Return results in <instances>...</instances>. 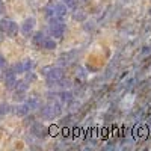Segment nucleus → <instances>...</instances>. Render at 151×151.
Masks as SVG:
<instances>
[{
  "mask_svg": "<svg viewBox=\"0 0 151 151\" xmlns=\"http://www.w3.org/2000/svg\"><path fill=\"white\" fill-rule=\"evenodd\" d=\"M60 98H62V101H64V103H67V101H71V100H73V94L71 92H62L60 94Z\"/></svg>",
  "mask_w": 151,
  "mask_h": 151,
  "instance_id": "nucleus-18",
  "label": "nucleus"
},
{
  "mask_svg": "<svg viewBox=\"0 0 151 151\" xmlns=\"http://www.w3.org/2000/svg\"><path fill=\"white\" fill-rule=\"evenodd\" d=\"M62 3H64L67 8H70V9H76V8H77L79 0H64Z\"/></svg>",
  "mask_w": 151,
  "mask_h": 151,
  "instance_id": "nucleus-16",
  "label": "nucleus"
},
{
  "mask_svg": "<svg viewBox=\"0 0 151 151\" xmlns=\"http://www.w3.org/2000/svg\"><path fill=\"white\" fill-rule=\"evenodd\" d=\"M0 41H2V32H0Z\"/></svg>",
  "mask_w": 151,
  "mask_h": 151,
  "instance_id": "nucleus-23",
  "label": "nucleus"
},
{
  "mask_svg": "<svg viewBox=\"0 0 151 151\" xmlns=\"http://www.w3.org/2000/svg\"><path fill=\"white\" fill-rule=\"evenodd\" d=\"M56 47H58V44L55 41V38H45V41L42 44V48H45V50H55Z\"/></svg>",
  "mask_w": 151,
  "mask_h": 151,
  "instance_id": "nucleus-10",
  "label": "nucleus"
},
{
  "mask_svg": "<svg viewBox=\"0 0 151 151\" xmlns=\"http://www.w3.org/2000/svg\"><path fill=\"white\" fill-rule=\"evenodd\" d=\"M33 122H35V116H33V115H30V116H27V115H26V124H27V125H29V124L32 125Z\"/></svg>",
  "mask_w": 151,
  "mask_h": 151,
  "instance_id": "nucleus-21",
  "label": "nucleus"
},
{
  "mask_svg": "<svg viewBox=\"0 0 151 151\" xmlns=\"http://www.w3.org/2000/svg\"><path fill=\"white\" fill-rule=\"evenodd\" d=\"M23 67H24V73H26V71H32L35 68V62L32 59H26L23 62Z\"/></svg>",
  "mask_w": 151,
  "mask_h": 151,
  "instance_id": "nucleus-15",
  "label": "nucleus"
},
{
  "mask_svg": "<svg viewBox=\"0 0 151 151\" xmlns=\"http://www.w3.org/2000/svg\"><path fill=\"white\" fill-rule=\"evenodd\" d=\"M5 12V5H3V0H0V15Z\"/></svg>",
  "mask_w": 151,
  "mask_h": 151,
  "instance_id": "nucleus-22",
  "label": "nucleus"
},
{
  "mask_svg": "<svg viewBox=\"0 0 151 151\" xmlns=\"http://www.w3.org/2000/svg\"><path fill=\"white\" fill-rule=\"evenodd\" d=\"M27 88H29V85H27V82H26V80H23V82H18V80H17V85H15L14 89H15L17 92H23V94H26Z\"/></svg>",
  "mask_w": 151,
  "mask_h": 151,
  "instance_id": "nucleus-12",
  "label": "nucleus"
},
{
  "mask_svg": "<svg viewBox=\"0 0 151 151\" xmlns=\"http://www.w3.org/2000/svg\"><path fill=\"white\" fill-rule=\"evenodd\" d=\"M44 76L47 77L48 83H58L64 79V71L60 68H56V67H45L42 70Z\"/></svg>",
  "mask_w": 151,
  "mask_h": 151,
  "instance_id": "nucleus-3",
  "label": "nucleus"
},
{
  "mask_svg": "<svg viewBox=\"0 0 151 151\" xmlns=\"http://www.w3.org/2000/svg\"><path fill=\"white\" fill-rule=\"evenodd\" d=\"M0 76H2V70H0Z\"/></svg>",
  "mask_w": 151,
  "mask_h": 151,
  "instance_id": "nucleus-24",
  "label": "nucleus"
},
{
  "mask_svg": "<svg viewBox=\"0 0 151 151\" xmlns=\"http://www.w3.org/2000/svg\"><path fill=\"white\" fill-rule=\"evenodd\" d=\"M67 30V24L64 23V20H60L58 17H50V26H48V32L55 38H64Z\"/></svg>",
  "mask_w": 151,
  "mask_h": 151,
  "instance_id": "nucleus-1",
  "label": "nucleus"
},
{
  "mask_svg": "<svg viewBox=\"0 0 151 151\" xmlns=\"http://www.w3.org/2000/svg\"><path fill=\"white\" fill-rule=\"evenodd\" d=\"M30 132H32V134L36 136V137H45V136L48 134V127H47L45 124H42V122L35 121V122L32 124V127H30Z\"/></svg>",
  "mask_w": 151,
  "mask_h": 151,
  "instance_id": "nucleus-5",
  "label": "nucleus"
},
{
  "mask_svg": "<svg viewBox=\"0 0 151 151\" xmlns=\"http://www.w3.org/2000/svg\"><path fill=\"white\" fill-rule=\"evenodd\" d=\"M59 112H60V109L56 106H45V107H41V110H40V113H41V116L44 118V119H52V118H55V116H58L59 115Z\"/></svg>",
  "mask_w": 151,
  "mask_h": 151,
  "instance_id": "nucleus-6",
  "label": "nucleus"
},
{
  "mask_svg": "<svg viewBox=\"0 0 151 151\" xmlns=\"http://www.w3.org/2000/svg\"><path fill=\"white\" fill-rule=\"evenodd\" d=\"M18 30H20V27H18V24L15 21L8 20V18H2V20H0V32L8 35L9 38H14L18 33Z\"/></svg>",
  "mask_w": 151,
  "mask_h": 151,
  "instance_id": "nucleus-2",
  "label": "nucleus"
},
{
  "mask_svg": "<svg viewBox=\"0 0 151 151\" xmlns=\"http://www.w3.org/2000/svg\"><path fill=\"white\" fill-rule=\"evenodd\" d=\"M52 11H53V15L60 18V20H64L67 17V14H68V8L64 3H55L52 6Z\"/></svg>",
  "mask_w": 151,
  "mask_h": 151,
  "instance_id": "nucleus-7",
  "label": "nucleus"
},
{
  "mask_svg": "<svg viewBox=\"0 0 151 151\" xmlns=\"http://www.w3.org/2000/svg\"><path fill=\"white\" fill-rule=\"evenodd\" d=\"M29 110H30V107H29V104H27V103H24V104H18V106H15V107H14L15 115H18V116H26L27 113H29Z\"/></svg>",
  "mask_w": 151,
  "mask_h": 151,
  "instance_id": "nucleus-9",
  "label": "nucleus"
},
{
  "mask_svg": "<svg viewBox=\"0 0 151 151\" xmlns=\"http://www.w3.org/2000/svg\"><path fill=\"white\" fill-rule=\"evenodd\" d=\"M73 18H74L76 21H85L86 14H85L83 11H74V12H73Z\"/></svg>",
  "mask_w": 151,
  "mask_h": 151,
  "instance_id": "nucleus-13",
  "label": "nucleus"
},
{
  "mask_svg": "<svg viewBox=\"0 0 151 151\" xmlns=\"http://www.w3.org/2000/svg\"><path fill=\"white\" fill-rule=\"evenodd\" d=\"M15 85H17V76H14V77H6V79H5V88H6V89L12 91V89L15 88Z\"/></svg>",
  "mask_w": 151,
  "mask_h": 151,
  "instance_id": "nucleus-11",
  "label": "nucleus"
},
{
  "mask_svg": "<svg viewBox=\"0 0 151 151\" xmlns=\"http://www.w3.org/2000/svg\"><path fill=\"white\" fill-rule=\"evenodd\" d=\"M12 71H14L15 74H23L24 73V67H23V62H15L14 65L11 67Z\"/></svg>",
  "mask_w": 151,
  "mask_h": 151,
  "instance_id": "nucleus-14",
  "label": "nucleus"
},
{
  "mask_svg": "<svg viewBox=\"0 0 151 151\" xmlns=\"http://www.w3.org/2000/svg\"><path fill=\"white\" fill-rule=\"evenodd\" d=\"M45 35H44V32L42 30H40V32H35L33 33V36H32V42H33V45L35 47H38V48H42V44H44V41H45Z\"/></svg>",
  "mask_w": 151,
  "mask_h": 151,
  "instance_id": "nucleus-8",
  "label": "nucleus"
},
{
  "mask_svg": "<svg viewBox=\"0 0 151 151\" xmlns=\"http://www.w3.org/2000/svg\"><path fill=\"white\" fill-rule=\"evenodd\" d=\"M35 24H36V20L33 17H29L26 18L23 23H21V26H20V30L24 36H32L33 33V29H35Z\"/></svg>",
  "mask_w": 151,
  "mask_h": 151,
  "instance_id": "nucleus-4",
  "label": "nucleus"
},
{
  "mask_svg": "<svg viewBox=\"0 0 151 151\" xmlns=\"http://www.w3.org/2000/svg\"><path fill=\"white\" fill-rule=\"evenodd\" d=\"M27 74H26V82L29 83V82H35L36 80V76L32 73V71H26Z\"/></svg>",
  "mask_w": 151,
  "mask_h": 151,
  "instance_id": "nucleus-19",
  "label": "nucleus"
},
{
  "mask_svg": "<svg viewBox=\"0 0 151 151\" xmlns=\"http://www.w3.org/2000/svg\"><path fill=\"white\" fill-rule=\"evenodd\" d=\"M5 67H8V62H6V59L0 55V70H3Z\"/></svg>",
  "mask_w": 151,
  "mask_h": 151,
  "instance_id": "nucleus-20",
  "label": "nucleus"
},
{
  "mask_svg": "<svg viewBox=\"0 0 151 151\" xmlns=\"http://www.w3.org/2000/svg\"><path fill=\"white\" fill-rule=\"evenodd\" d=\"M11 112V106L9 104H0V116H3V115H6V113H9Z\"/></svg>",
  "mask_w": 151,
  "mask_h": 151,
  "instance_id": "nucleus-17",
  "label": "nucleus"
}]
</instances>
